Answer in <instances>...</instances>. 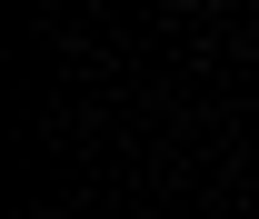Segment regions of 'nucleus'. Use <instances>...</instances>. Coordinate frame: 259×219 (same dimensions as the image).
Instances as JSON below:
<instances>
[]
</instances>
